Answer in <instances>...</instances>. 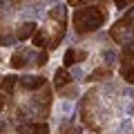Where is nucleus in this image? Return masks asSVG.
<instances>
[{"mask_svg": "<svg viewBox=\"0 0 134 134\" xmlns=\"http://www.w3.org/2000/svg\"><path fill=\"white\" fill-rule=\"evenodd\" d=\"M67 31V7L65 5H54L47 11L45 25L36 29L31 36V45L38 49H56L63 43Z\"/></svg>", "mask_w": 134, "mask_h": 134, "instance_id": "nucleus-1", "label": "nucleus"}, {"mask_svg": "<svg viewBox=\"0 0 134 134\" xmlns=\"http://www.w3.org/2000/svg\"><path fill=\"white\" fill-rule=\"evenodd\" d=\"M110 20V9L107 2H92V5L76 7L72 14V25L74 31L78 36H90V34L98 31L100 27H105Z\"/></svg>", "mask_w": 134, "mask_h": 134, "instance_id": "nucleus-2", "label": "nucleus"}, {"mask_svg": "<svg viewBox=\"0 0 134 134\" xmlns=\"http://www.w3.org/2000/svg\"><path fill=\"white\" fill-rule=\"evenodd\" d=\"M78 114H81V123H83L85 130H90V132H94V134L103 132L105 121L110 119V116H105V110L100 105V94H98L96 87H92V90L85 92V96L81 98Z\"/></svg>", "mask_w": 134, "mask_h": 134, "instance_id": "nucleus-3", "label": "nucleus"}, {"mask_svg": "<svg viewBox=\"0 0 134 134\" xmlns=\"http://www.w3.org/2000/svg\"><path fill=\"white\" fill-rule=\"evenodd\" d=\"M49 60V54L38 47H18L11 56L9 65L14 69H36V67H45Z\"/></svg>", "mask_w": 134, "mask_h": 134, "instance_id": "nucleus-4", "label": "nucleus"}, {"mask_svg": "<svg viewBox=\"0 0 134 134\" xmlns=\"http://www.w3.org/2000/svg\"><path fill=\"white\" fill-rule=\"evenodd\" d=\"M110 38L116 45H127L134 43V7L127 9L114 25L110 27Z\"/></svg>", "mask_w": 134, "mask_h": 134, "instance_id": "nucleus-5", "label": "nucleus"}, {"mask_svg": "<svg viewBox=\"0 0 134 134\" xmlns=\"http://www.w3.org/2000/svg\"><path fill=\"white\" fill-rule=\"evenodd\" d=\"M7 7V2H0V45H14V43H18V38H16V27H11V18H9V14L7 11L9 9H5Z\"/></svg>", "mask_w": 134, "mask_h": 134, "instance_id": "nucleus-6", "label": "nucleus"}, {"mask_svg": "<svg viewBox=\"0 0 134 134\" xmlns=\"http://www.w3.org/2000/svg\"><path fill=\"white\" fill-rule=\"evenodd\" d=\"M87 49H81V47H69L65 52V56H63V67H74V65H81V63L87 60Z\"/></svg>", "mask_w": 134, "mask_h": 134, "instance_id": "nucleus-7", "label": "nucleus"}, {"mask_svg": "<svg viewBox=\"0 0 134 134\" xmlns=\"http://www.w3.org/2000/svg\"><path fill=\"white\" fill-rule=\"evenodd\" d=\"M18 134H49V125L45 121H27V123H16Z\"/></svg>", "mask_w": 134, "mask_h": 134, "instance_id": "nucleus-8", "label": "nucleus"}, {"mask_svg": "<svg viewBox=\"0 0 134 134\" xmlns=\"http://www.w3.org/2000/svg\"><path fill=\"white\" fill-rule=\"evenodd\" d=\"M72 83H74V76L69 74V69H67V67H58L56 74H54V90L60 94V92L65 90L67 85H72Z\"/></svg>", "mask_w": 134, "mask_h": 134, "instance_id": "nucleus-9", "label": "nucleus"}, {"mask_svg": "<svg viewBox=\"0 0 134 134\" xmlns=\"http://www.w3.org/2000/svg\"><path fill=\"white\" fill-rule=\"evenodd\" d=\"M112 74H114V69H112V67H107V65H103V67H96L94 72H92L90 76L85 78V83H98V81H110V78H112Z\"/></svg>", "mask_w": 134, "mask_h": 134, "instance_id": "nucleus-10", "label": "nucleus"}, {"mask_svg": "<svg viewBox=\"0 0 134 134\" xmlns=\"http://www.w3.org/2000/svg\"><path fill=\"white\" fill-rule=\"evenodd\" d=\"M36 29H38V25L34 23V20L20 23L18 27H16V38H18V40H27V38H31L34 34H36Z\"/></svg>", "mask_w": 134, "mask_h": 134, "instance_id": "nucleus-11", "label": "nucleus"}, {"mask_svg": "<svg viewBox=\"0 0 134 134\" xmlns=\"http://www.w3.org/2000/svg\"><path fill=\"white\" fill-rule=\"evenodd\" d=\"M58 134H83V125H76L74 121H67L58 127Z\"/></svg>", "mask_w": 134, "mask_h": 134, "instance_id": "nucleus-12", "label": "nucleus"}, {"mask_svg": "<svg viewBox=\"0 0 134 134\" xmlns=\"http://www.w3.org/2000/svg\"><path fill=\"white\" fill-rule=\"evenodd\" d=\"M76 94H78V87L74 85V83H72V85H67L65 90L60 92V96H63V98H74V96H76Z\"/></svg>", "mask_w": 134, "mask_h": 134, "instance_id": "nucleus-13", "label": "nucleus"}, {"mask_svg": "<svg viewBox=\"0 0 134 134\" xmlns=\"http://www.w3.org/2000/svg\"><path fill=\"white\" fill-rule=\"evenodd\" d=\"M92 2H107V0H67L69 7H83V5H92Z\"/></svg>", "mask_w": 134, "mask_h": 134, "instance_id": "nucleus-14", "label": "nucleus"}, {"mask_svg": "<svg viewBox=\"0 0 134 134\" xmlns=\"http://www.w3.org/2000/svg\"><path fill=\"white\" fill-rule=\"evenodd\" d=\"M31 2H43V0H9V5L16 7V9H23V7L31 5Z\"/></svg>", "mask_w": 134, "mask_h": 134, "instance_id": "nucleus-15", "label": "nucleus"}, {"mask_svg": "<svg viewBox=\"0 0 134 134\" xmlns=\"http://www.w3.org/2000/svg\"><path fill=\"white\" fill-rule=\"evenodd\" d=\"M116 9H127L130 5H134V0H114Z\"/></svg>", "mask_w": 134, "mask_h": 134, "instance_id": "nucleus-16", "label": "nucleus"}, {"mask_svg": "<svg viewBox=\"0 0 134 134\" xmlns=\"http://www.w3.org/2000/svg\"><path fill=\"white\" fill-rule=\"evenodd\" d=\"M2 127H5V125H0V130H2Z\"/></svg>", "mask_w": 134, "mask_h": 134, "instance_id": "nucleus-17", "label": "nucleus"}, {"mask_svg": "<svg viewBox=\"0 0 134 134\" xmlns=\"http://www.w3.org/2000/svg\"><path fill=\"white\" fill-rule=\"evenodd\" d=\"M0 63H2V56H0Z\"/></svg>", "mask_w": 134, "mask_h": 134, "instance_id": "nucleus-18", "label": "nucleus"}, {"mask_svg": "<svg viewBox=\"0 0 134 134\" xmlns=\"http://www.w3.org/2000/svg\"><path fill=\"white\" fill-rule=\"evenodd\" d=\"M0 81H2V76H0Z\"/></svg>", "mask_w": 134, "mask_h": 134, "instance_id": "nucleus-19", "label": "nucleus"}, {"mask_svg": "<svg viewBox=\"0 0 134 134\" xmlns=\"http://www.w3.org/2000/svg\"><path fill=\"white\" fill-rule=\"evenodd\" d=\"M92 134H94V132H92Z\"/></svg>", "mask_w": 134, "mask_h": 134, "instance_id": "nucleus-20", "label": "nucleus"}]
</instances>
